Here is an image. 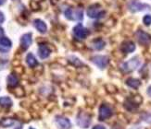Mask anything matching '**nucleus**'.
Returning <instances> with one entry per match:
<instances>
[{"instance_id": "4", "label": "nucleus", "mask_w": 151, "mask_h": 129, "mask_svg": "<svg viewBox=\"0 0 151 129\" xmlns=\"http://www.w3.org/2000/svg\"><path fill=\"white\" fill-rule=\"evenodd\" d=\"M91 61L93 62L97 67L104 69L108 66L109 59V57L106 55H96V56L91 58Z\"/></svg>"}, {"instance_id": "23", "label": "nucleus", "mask_w": 151, "mask_h": 129, "mask_svg": "<svg viewBox=\"0 0 151 129\" xmlns=\"http://www.w3.org/2000/svg\"><path fill=\"white\" fill-rule=\"evenodd\" d=\"M30 6L34 11H38L39 9H40V5H39V3L36 2V1H31L30 2Z\"/></svg>"}, {"instance_id": "28", "label": "nucleus", "mask_w": 151, "mask_h": 129, "mask_svg": "<svg viewBox=\"0 0 151 129\" xmlns=\"http://www.w3.org/2000/svg\"><path fill=\"white\" fill-rule=\"evenodd\" d=\"M93 129H106V127L102 125H96L93 127Z\"/></svg>"}, {"instance_id": "8", "label": "nucleus", "mask_w": 151, "mask_h": 129, "mask_svg": "<svg viewBox=\"0 0 151 129\" xmlns=\"http://www.w3.org/2000/svg\"><path fill=\"white\" fill-rule=\"evenodd\" d=\"M56 124L60 129H70L71 127L70 120L66 117H64V116H57Z\"/></svg>"}, {"instance_id": "3", "label": "nucleus", "mask_w": 151, "mask_h": 129, "mask_svg": "<svg viewBox=\"0 0 151 129\" xmlns=\"http://www.w3.org/2000/svg\"><path fill=\"white\" fill-rule=\"evenodd\" d=\"M64 15L70 21H75V19H79V21H82L83 18V10L81 9H68L65 10Z\"/></svg>"}, {"instance_id": "30", "label": "nucleus", "mask_w": 151, "mask_h": 129, "mask_svg": "<svg viewBox=\"0 0 151 129\" xmlns=\"http://www.w3.org/2000/svg\"><path fill=\"white\" fill-rule=\"evenodd\" d=\"M6 2V0H0V6H3Z\"/></svg>"}, {"instance_id": "7", "label": "nucleus", "mask_w": 151, "mask_h": 129, "mask_svg": "<svg viewBox=\"0 0 151 129\" xmlns=\"http://www.w3.org/2000/svg\"><path fill=\"white\" fill-rule=\"evenodd\" d=\"M135 35H136L137 41L142 45H148L151 43V35L147 33L145 31L139 30H137Z\"/></svg>"}, {"instance_id": "29", "label": "nucleus", "mask_w": 151, "mask_h": 129, "mask_svg": "<svg viewBox=\"0 0 151 129\" xmlns=\"http://www.w3.org/2000/svg\"><path fill=\"white\" fill-rule=\"evenodd\" d=\"M147 94L151 97V86L148 87V89H147Z\"/></svg>"}, {"instance_id": "10", "label": "nucleus", "mask_w": 151, "mask_h": 129, "mask_svg": "<svg viewBox=\"0 0 151 129\" xmlns=\"http://www.w3.org/2000/svg\"><path fill=\"white\" fill-rule=\"evenodd\" d=\"M32 35L30 32L29 33L23 34L21 37V48L23 51L27 50L30 47V45L32 44Z\"/></svg>"}, {"instance_id": "6", "label": "nucleus", "mask_w": 151, "mask_h": 129, "mask_svg": "<svg viewBox=\"0 0 151 129\" xmlns=\"http://www.w3.org/2000/svg\"><path fill=\"white\" fill-rule=\"evenodd\" d=\"M73 34L76 38L78 39H85L88 34H89V31L86 28H84L82 24H78L76 25L75 27L73 30Z\"/></svg>"}, {"instance_id": "18", "label": "nucleus", "mask_w": 151, "mask_h": 129, "mask_svg": "<svg viewBox=\"0 0 151 129\" xmlns=\"http://www.w3.org/2000/svg\"><path fill=\"white\" fill-rule=\"evenodd\" d=\"M6 81H8L9 86H10V87H16L19 84V79H18V77L15 74L9 75Z\"/></svg>"}, {"instance_id": "19", "label": "nucleus", "mask_w": 151, "mask_h": 129, "mask_svg": "<svg viewBox=\"0 0 151 129\" xmlns=\"http://www.w3.org/2000/svg\"><path fill=\"white\" fill-rule=\"evenodd\" d=\"M105 45H106V43L101 39H98V40L93 42V48L96 50H102L105 47Z\"/></svg>"}, {"instance_id": "32", "label": "nucleus", "mask_w": 151, "mask_h": 129, "mask_svg": "<svg viewBox=\"0 0 151 129\" xmlns=\"http://www.w3.org/2000/svg\"><path fill=\"white\" fill-rule=\"evenodd\" d=\"M16 129H22V127H21V126H19V127H17Z\"/></svg>"}, {"instance_id": "13", "label": "nucleus", "mask_w": 151, "mask_h": 129, "mask_svg": "<svg viewBox=\"0 0 151 129\" xmlns=\"http://www.w3.org/2000/svg\"><path fill=\"white\" fill-rule=\"evenodd\" d=\"M121 48L124 54H130L135 50V44L131 41H126L122 43Z\"/></svg>"}, {"instance_id": "12", "label": "nucleus", "mask_w": 151, "mask_h": 129, "mask_svg": "<svg viewBox=\"0 0 151 129\" xmlns=\"http://www.w3.org/2000/svg\"><path fill=\"white\" fill-rule=\"evenodd\" d=\"M12 46V43L9 38L6 37H0V51L6 53L8 52Z\"/></svg>"}, {"instance_id": "1", "label": "nucleus", "mask_w": 151, "mask_h": 129, "mask_svg": "<svg viewBox=\"0 0 151 129\" xmlns=\"http://www.w3.org/2000/svg\"><path fill=\"white\" fill-rule=\"evenodd\" d=\"M140 63L141 62L138 56L133 57L132 59H130L129 61L122 64V69L124 72H131V71H134L138 67L140 66Z\"/></svg>"}, {"instance_id": "24", "label": "nucleus", "mask_w": 151, "mask_h": 129, "mask_svg": "<svg viewBox=\"0 0 151 129\" xmlns=\"http://www.w3.org/2000/svg\"><path fill=\"white\" fill-rule=\"evenodd\" d=\"M70 62L73 63V64H75V66H77V67H79V66H82V62L78 59L77 57H75V56H71V57H70Z\"/></svg>"}, {"instance_id": "9", "label": "nucleus", "mask_w": 151, "mask_h": 129, "mask_svg": "<svg viewBox=\"0 0 151 129\" xmlns=\"http://www.w3.org/2000/svg\"><path fill=\"white\" fill-rule=\"evenodd\" d=\"M91 119L85 113H80L77 116V125L82 128H86L90 125Z\"/></svg>"}, {"instance_id": "14", "label": "nucleus", "mask_w": 151, "mask_h": 129, "mask_svg": "<svg viewBox=\"0 0 151 129\" xmlns=\"http://www.w3.org/2000/svg\"><path fill=\"white\" fill-rule=\"evenodd\" d=\"M34 25L35 29L41 32V33H45L47 30V26L45 24L42 19H39V18H36L34 21Z\"/></svg>"}, {"instance_id": "22", "label": "nucleus", "mask_w": 151, "mask_h": 129, "mask_svg": "<svg viewBox=\"0 0 151 129\" xmlns=\"http://www.w3.org/2000/svg\"><path fill=\"white\" fill-rule=\"evenodd\" d=\"M14 94L17 97H22V96H24V90L22 87H17L14 89Z\"/></svg>"}, {"instance_id": "16", "label": "nucleus", "mask_w": 151, "mask_h": 129, "mask_svg": "<svg viewBox=\"0 0 151 129\" xmlns=\"http://www.w3.org/2000/svg\"><path fill=\"white\" fill-rule=\"evenodd\" d=\"M26 63L30 67H35L37 64H38V62L36 60V58L35 57V55L32 54H28L27 56H26Z\"/></svg>"}, {"instance_id": "2", "label": "nucleus", "mask_w": 151, "mask_h": 129, "mask_svg": "<svg viewBox=\"0 0 151 129\" xmlns=\"http://www.w3.org/2000/svg\"><path fill=\"white\" fill-rule=\"evenodd\" d=\"M105 15V11L101 9V6L98 4L90 6L87 9V16L91 18H102Z\"/></svg>"}, {"instance_id": "17", "label": "nucleus", "mask_w": 151, "mask_h": 129, "mask_svg": "<svg viewBox=\"0 0 151 129\" xmlns=\"http://www.w3.org/2000/svg\"><path fill=\"white\" fill-rule=\"evenodd\" d=\"M126 84L133 89H137L139 88V86L141 85V81L139 79H134V77H130V79H128L126 80Z\"/></svg>"}, {"instance_id": "27", "label": "nucleus", "mask_w": 151, "mask_h": 129, "mask_svg": "<svg viewBox=\"0 0 151 129\" xmlns=\"http://www.w3.org/2000/svg\"><path fill=\"white\" fill-rule=\"evenodd\" d=\"M5 21V15L3 14V12L0 11V24H2Z\"/></svg>"}, {"instance_id": "26", "label": "nucleus", "mask_w": 151, "mask_h": 129, "mask_svg": "<svg viewBox=\"0 0 151 129\" xmlns=\"http://www.w3.org/2000/svg\"><path fill=\"white\" fill-rule=\"evenodd\" d=\"M107 89L109 90V92H111V93L115 92L116 90H117V89H116L113 85H108V86H107Z\"/></svg>"}, {"instance_id": "20", "label": "nucleus", "mask_w": 151, "mask_h": 129, "mask_svg": "<svg viewBox=\"0 0 151 129\" xmlns=\"http://www.w3.org/2000/svg\"><path fill=\"white\" fill-rule=\"evenodd\" d=\"M0 104L6 108H9L12 105V101L9 97H1L0 98Z\"/></svg>"}, {"instance_id": "21", "label": "nucleus", "mask_w": 151, "mask_h": 129, "mask_svg": "<svg viewBox=\"0 0 151 129\" xmlns=\"http://www.w3.org/2000/svg\"><path fill=\"white\" fill-rule=\"evenodd\" d=\"M15 121L11 118H5L1 121V125L3 127H10L14 125Z\"/></svg>"}, {"instance_id": "31", "label": "nucleus", "mask_w": 151, "mask_h": 129, "mask_svg": "<svg viewBox=\"0 0 151 129\" xmlns=\"http://www.w3.org/2000/svg\"><path fill=\"white\" fill-rule=\"evenodd\" d=\"M3 34H4V30H3V28L0 27V36L3 35Z\"/></svg>"}, {"instance_id": "11", "label": "nucleus", "mask_w": 151, "mask_h": 129, "mask_svg": "<svg viewBox=\"0 0 151 129\" xmlns=\"http://www.w3.org/2000/svg\"><path fill=\"white\" fill-rule=\"evenodd\" d=\"M112 114V110L108 105H101L99 108V119L100 120H106L109 118Z\"/></svg>"}, {"instance_id": "25", "label": "nucleus", "mask_w": 151, "mask_h": 129, "mask_svg": "<svg viewBox=\"0 0 151 129\" xmlns=\"http://www.w3.org/2000/svg\"><path fill=\"white\" fill-rule=\"evenodd\" d=\"M143 22L145 25L147 26H149L151 24V16L150 15H146L143 18Z\"/></svg>"}, {"instance_id": "15", "label": "nucleus", "mask_w": 151, "mask_h": 129, "mask_svg": "<svg viewBox=\"0 0 151 129\" xmlns=\"http://www.w3.org/2000/svg\"><path fill=\"white\" fill-rule=\"evenodd\" d=\"M50 53H51L50 49L45 44H40V45H39L38 54H39V56H40L42 59H45V58H47L49 56Z\"/></svg>"}, {"instance_id": "5", "label": "nucleus", "mask_w": 151, "mask_h": 129, "mask_svg": "<svg viewBox=\"0 0 151 129\" xmlns=\"http://www.w3.org/2000/svg\"><path fill=\"white\" fill-rule=\"evenodd\" d=\"M128 9L132 12H138V11H143L146 9H150V6H148L147 4L132 1L128 4Z\"/></svg>"}]
</instances>
